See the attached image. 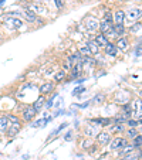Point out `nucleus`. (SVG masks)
<instances>
[{
	"label": "nucleus",
	"mask_w": 142,
	"mask_h": 160,
	"mask_svg": "<svg viewBox=\"0 0 142 160\" xmlns=\"http://www.w3.org/2000/svg\"><path fill=\"white\" fill-rule=\"evenodd\" d=\"M139 17H141V9H132L129 12H125L124 23H128L127 26H131L134 23H136V20L139 21Z\"/></svg>",
	"instance_id": "obj_1"
},
{
	"label": "nucleus",
	"mask_w": 142,
	"mask_h": 160,
	"mask_svg": "<svg viewBox=\"0 0 142 160\" xmlns=\"http://www.w3.org/2000/svg\"><path fill=\"white\" fill-rule=\"evenodd\" d=\"M128 139L127 138H122V136H118V138H114V139H111V142H109V149H111L112 152H118L119 149H122L125 145H128Z\"/></svg>",
	"instance_id": "obj_2"
},
{
	"label": "nucleus",
	"mask_w": 142,
	"mask_h": 160,
	"mask_svg": "<svg viewBox=\"0 0 142 160\" xmlns=\"http://www.w3.org/2000/svg\"><path fill=\"white\" fill-rule=\"evenodd\" d=\"M37 112L34 111V108L31 105H26L23 108V112H21V119L24 122H31L34 118H36Z\"/></svg>",
	"instance_id": "obj_3"
},
{
	"label": "nucleus",
	"mask_w": 142,
	"mask_h": 160,
	"mask_svg": "<svg viewBox=\"0 0 142 160\" xmlns=\"http://www.w3.org/2000/svg\"><path fill=\"white\" fill-rule=\"evenodd\" d=\"M4 26H6L9 30L14 31V30H18V28H21V26H23V21H21L20 18L9 17V18H6V21H4Z\"/></svg>",
	"instance_id": "obj_4"
},
{
	"label": "nucleus",
	"mask_w": 142,
	"mask_h": 160,
	"mask_svg": "<svg viewBox=\"0 0 142 160\" xmlns=\"http://www.w3.org/2000/svg\"><path fill=\"white\" fill-rule=\"evenodd\" d=\"M84 24H85V28H87L88 31H92L94 33V31L98 30V24H100V21L94 17V16H88V17H85Z\"/></svg>",
	"instance_id": "obj_5"
},
{
	"label": "nucleus",
	"mask_w": 142,
	"mask_h": 160,
	"mask_svg": "<svg viewBox=\"0 0 142 160\" xmlns=\"http://www.w3.org/2000/svg\"><path fill=\"white\" fill-rule=\"evenodd\" d=\"M95 139H97L98 146H107V145H109V142H111L112 138H111V133L103 130V132H100L97 136H95Z\"/></svg>",
	"instance_id": "obj_6"
},
{
	"label": "nucleus",
	"mask_w": 142,
	"mask_h": 160,
	"mask_svg": "<svg viewBox=\"0 0 142 160\" xmlns=\"http://www.w3.org/2000/svg\"><path fill=\"white\" fill-rule=\"evenodd\" d=\"M20 129H21V123H9V126H7V129H6V135L13 139V138L20 132Z\"/></svg>",
	"instance_id": "obj_7"
},
{
	"label": "nucleus",
	"mask_w": 142,
	"mask_h": 160,
	"mask_svg": "<svg viewBox=\"0 0 142 160\" xmlns=\"http://www.w3.org/2000/svg\"><path fill=\"white\" fill-rule=\"evenodd\" d=\"M115 47L118 48V51H119V50H121V51H127L128 47H129V41H128L127 37H119V38L117 40Z\"/></svg>",
	"instance_id": "obj_8"
},
{
	"label": "nucleus",
	"mask_w": 142,
	"mask_h": 160,
	"mask_svg": "<svg viewBox=\"0 0 142 160\" xmlns=\"http://www.w3.org/2000/svg\"><path fill=\"white\" fill-rule=\"evenodd\" d=\"M55 88V84L54 82H45V84H43L41 87H40V94L44 97V95H49L50 92H53Z\"/></svg>",
	"instance_id": "obj_9"
},
{
	"label": "nucleus",
	"mask_w": 142,
	"mask_h": 160,
	"mask_svg": "<svg viewBox=\"0 0 142 160\" xmlns=\"http://www.w3.org/2000/svg\"><path fill=\"white\" fill-rule=\"evenodd\" d=\"M26 9H29V10H31L33 13H47V9H44V6H41L40 3H30V4H27V7Z\"/></svg>",
	"instance_id": "obj_10"
},
{
	"label": "nucleus",
	"mask_w": 142,
	"mask_h": 160,
	"mask_svg": "<svg viewBox=\"0 0 142 160\" xmlns=\"http://www.w3.org/2000/svg\"><path fill=\"white\" fill-rule=\"evenodd\" d=\"M90 122H91V123H97V126L105 128V126H109L112 121L109 118H94V119H91Z\"/></svg>",
	"instance_id": "obj_11"
},
{
	"label": "nucleus",
	"mask_w": 142,
	"mask_h": 160,
	"mask_svg": "<svg viewBox=\"0 0 142 160\" xmlns=\"http://www.w3.org/2000/svg\"><path fill=\"white\" fill-rule=\"evenodd\" d=\"M112 26H114L112 23H109V21H107V20H104V18H103V20L100 21V24H98V30L101 31V34H105L107 31L111 30Z\"/></svg>",
	"instance_id": "obj_12"
},
{
	"label": "nucleus",
	"mask_w": 142,
	"mask_h": 160,
	"mask_svg": "<svg viewBox=\"0 0 142 160\" xmlns=\"http://www.w3.org/2000/svg\"><path fill=\"white\" fill-rule=\"evenodd\" d=\"M104 50H105V52L109 55V57H117V54H118V48L115 47V44L114 42H108V44L104 47Z\"/></svg>",
	"instance_id": "obj_13"
},
{
	"label": "nucleus",
	"mask_w": 142,
	"mask_h": 160,
	"mask_svg": "<svg viewBox=\"0 0 142 160\" xmlns=\"http://www.w3.org/2000/svg\"><path fill=\"white\" fill-rule=\"evenodd\" d=\"M112 18H115V24H124V18H125V12L124 10H117L112 16Z\"/></svg>",
	"instance_id": "obj_14"
},
{
	"label": "nucleus",
	"mask_w": 142,
	"mask_h": 160,
	"mask_svg": "<svg viewBox=\"0 0 142 160\" xmlns=\"http://www.w3.org/2000/svg\"><path fill=\"white\" fill-rule=\"evenodd\" d=\"M118 160H141V152H131L125 156H121Z\"/></svg>",
	"instance_id": "obj_15"
},
{
	"label": "nucleus",
	"mask_w": 142,
	"mask_h": 160,
	"mask_svg": "<svg viewBox=\"0 0 142 160\" xmlns=\"http://www.w3.org/2000/svg\"><path fill=\"white\" fill-rule=\"evenodd\" d=\"M88 102H90L91 105H101V103L105 102V95H104L103 92H100V94H97L91 101H88Z\"/></svg>",
	"instance_id": "obj_16"
},
{
	"label": "nucleus",
	"mask_w": 142,
	"mask_h": 160,
	"mask_svg": "<svg viewBox=\"0 0 142 160\" xmlns=\"http://www.w3.org/2000/svg\"><path fill=\"white\" fill-rule=\"evenodd\" d=\"M21 14H23V17H24L27 21H30V23H34V21H36V18H37L36 13H33L31 10H29V9H24Z\"/></svg>",
	"instance_id": "obj_17"
},
{
	"label": "nucleus",
	"mask_w": 142,
	"mask_h": 160,
	"mask_svg": "<svg viewBox=\"0 0 142 160\" xmlns=\"http://www.w3.org/2000/svg\"><path fill=\"white\" fill-rule=\"evenodd\" d=\"M87 48L90 50V52H91V54H98V52L101 51L100 45H98L97 42L94 41V40H92V41H88V42H87Z\"/></svg>",
	"instance_id": "obj_18"
},
{
	"label": "nucleus",
	"mask_w": 142,
	"mask_h": 160,
	"mask_svg": "<svg viewBox=\"0 0 142 160\" xmlns=\"http://www.w3.org/2000/svg\"><path fill=\"white\" fill-rule=\"evenodd\" d=\"M94 41L97 42V44L100 45V47H105V45L109 42V40L107 38V37L104 36V34H101V33H100V34H98V36H95V38H94Z\"/></svg>",
	"instance_id": "obj_19"
},
{
	"label": "nucleus",
	"mask_w": 142,
	"mask_h": 160,
	"mask_svg": "<svg viewBox=\"0 0 142 160\" xmlns=\"http://www.w3.org/2000/svg\"><path fill=\"white\" fill-rule=\"evenodd\" d=\"M98 133H100V130L97 129V126H85V135H87V138L92 139L94 136H97Z\"/></svg>",
	"instance_id": "obj_20"
},
{
	"label": "nucleus",
	"mask_w": 142,
	"mask_h": 160,
	"mask_svg": "<svg viewBox=\"0 0 142 160\" xmlns=\"http://www.w3.org/2000/svg\"><path fill=\"white\" fill-rule=\"evenodd\" d=\"M131 152H135V149H134V146L131 145V143H128V145H125L122 149H119V150H118V156H119V157L125 156V154L131 153Z\"/></svg>",
	"instance_id": "obj_21"
},
{
	"label": "nucleus",
	"mask_w": 142,
	"mask_h": 160,
	"mask_svg": "<svg viewBox=\"0 0 142 160\" xmlns=\"http://www.w3.org/2000/svg\"><path fill=\"white\" fill-rule=\"evenodd\" d=\"M121 132H125L124 125H118V123L109 125V132L108 133H121Z\"/></svg>",
	"instance_id": "obj_22"
},
{
	"label": "nucleus",
	"mask_w": 142,
	"mask_h": 160,
	"mask_svg": "<svg viewBox=\"0 0 142 160\" xmlns=\"http://www.w3.org/2000/svg\"><path fill=\"white\" fill-rule=\"evenodd\" d=\"M139 135V130H136V128H129V129L125 130V138L127 139H134Z\"/></svg>",
	"instance_id": "obj_23"
},
{
	"label": "nucleus",
	"mask_w": 142,
	"mask_h": 160,
	"mask_svg": "<svg viewBox=\"0 0 142 160\" xmlns=\"http://www.w3.org/2000/svg\"><path fill=\"white\" fill-rule=\"evenodd\" d=\"M7 126H9V121H7L6 115L0 116V132H6Z\"/></svg>",
	"instance_id": "obj_24"
},
{
	"label": "nucleus",
	"mask_w": 142,
	"mask_h": 160,
	"mask_svg": "<svg viewBox=\"0 0 142 160\" xmlns=\"http://www.w3.org/2000/svg\"><path fill=\"white\" fill-rule=\"evenodd\" d=\"M44 102H45V101H44V97H43V95H41V97H40L39 99H37L36 102H34V105H31V106H33V108H34V111H36V112H39L40 109L43 108V105H44Z\"/></svg>",
	"instance_id": "obj_25"
},
{
	"label": "nucleus",
	"mask_w": 142,
	"mask_h": 160,
	"mask_svg": "<svg viewBox=\"0 0 142 160\" xmlns=\"http://www.w3.org/2000/svg\"><path fill=\"white\" fill-rule=\"evenodd\" d=\"M50 121H51V118H43V119H40V121H36V122H34L33 126H34V128H44Z\"/></svg>",
	"instance_id": "obj_26"
},
{
	"label": "nucleus",
	"mask_w": 142,
	"mask_h": 160,
	"mask_svg": "<svg viewBox=\"0 0 142 160\" xmlns=\"http://www.w3.org/2000/svg\"><path fill=\"white\" fill-rule=\"evenodd\" d=\"M92 143H94V140L91 139V138H85V139L81 142V149H84V150H88V149L92 146Z\"/></svg>",
	"instance_id": "obj_27"
},
{
	"label": "nucleus",
	"mask_w": 142,
	"mask_h": 160,
	"mask_svg": "<svg viewBox=\"0 0 142 160\" xmlns=\"http://www.w3.org/2000/svg\"><path fill=\"white\" fill-rule=\"evenodd\" d=\"M134 142H132V146H134V149H136V152H141V142H142V138H141V135H138L136 138H134Z\"/></svg>",
	"instance_id": "obj_28"
},
{
	"label": "nucleus",
	"mask_w": 142,
	"mask_h": 160,
	"mask_svg": "<svg viewBox=\"0 0 142 160\" xmlns=\"http://www.w3.org/2000/svg\"><path fill=\"white\" fill-rule=\"evenodd\" d=\"M112 28H114V31L118 34V36H122V34L125 33V26L124 24H114Z\"/></svg>",
	"instance_id": "obj_29"
},
{
	"label": "nucleus",
	"mask_w": 142,
	"mask_h": 160,
	"mask_svg": "<svg viewBox=\"0 0 142 160\" xmlns=\"http://www.w3.org/2000/svg\"><path fill=\"white\" fill-rule=\"evenodd\" d=\"M7 121H9V123H21V119L17 118L16 115H6Z\"/></svg>",
	"instance_id": "obj_30"
},
{
	"label": "nucleus",
	"mask_w": 142,
	"mask_h": 160,
	"mask_svg": "<svg viewBox=\"0 0 142 160\" xmlns=\"http://www.w3.org/2000/svg\"><path fill=\"white\" fill-rule=\"evenodd\" d=\"M125 125L129 128H136L141 125V121H136V119H128L127 122H125Z\"/></svg>",
	"instance_id": "obj_31"
},
{
	"label": "nucleus",
	"mask_w": 142,
	"mask_h": 160,
	"mask_svg": "<svg viewBox=\"0 0 142 160\" xmlns=\"http://www.w3.org/2000/svg\"><path fill=\"white\" fill-rule=\"evenodd\" d=\"M78 51H80V54H82L84 57H91V52H90V50L87 48V45H84V47H78ZM81 55V57H82Z\"/></svg>",
	"instance_id": "obj_32"
},
{
	"label": "nucleus",
	"mask_w": 142,
	"mask_h": 160,
	"mask_svg": "<svg viewBox=\"0 0 142 160\" xmlns=\"http://www.w3.org/2000/svg\"><path fill=\"white\" fill-rule=\"evenodd\" d=\"M141 31V21H136L134 24H131V33H139Z\"/></svg>",
	"instance_id": "obj_33"
},
{
	"label": "nucleus",
	"mask_w": 142,
	"mask_h": 160,
	"mask_svg": "<svg viewBox=\"0 0 142 160\" xmlns=\"http://www.w3.org/2000/svg\"><path fill=\"white\" fill-rule=\"evenodd\" d=\"M104 36H105L108 40H109V38H114V40H115V38H118V34L114 31V28H111L109 31H107V33L104 34Z\"/></svg>",
	"instance_id": "obj_34"
},
{
	"label": "nucleus",
	"mask_w": 142,
	"mask_h": 160,
	"mask_svg": "<svg viewBox=\"0 0 142 160\" xmlns=\"http://www.w3.org/2000/svg\"><path fill=\"white\" fill-rule=\"evenodd\" d=\"M84 91H85V88H84V87H78V88H76V89L73 91V95H74V97H77V95L82 94Z\"/></svg>",
	"instance_id": "obj_35"
},
{
	"label": "nucleus",
	"mask_w": 142,
	"mask_h": 160,
	"mask_svg": "<svg viewBox=\"0 0 142 160\" xmlns=\"http://www.w3.org/2000/svg\"><path fill=\"white\" fill-rule=\"evenodd\" d=\"M55 97H57V94H54V95H53L51 98H50L49 101H47V105H45V108H47V109H49V108H51V106H53V102H54Z\"/></svg>",
	"instance_id": "obj_36"
},
{
	"label": "nucleus",
	"mask_w": 142,
	"mask_h": 160,
	"mask_svg": "<svg viewBox=\"0 0 142 160\" xmlns=\"http://www.w3.org/2000/svg\"><path fill=\"white\" fill-rule=\"evenodd\" d=\"M66 77V74H64V71H58V74H55V77H54V79L55 81H61V79Z\"/></svg>",
	"instance_id": "obj_37"
},
{
	"label": "nucleus",
	"mask_w": 142,
	"mask_h": 160,
	"mask_svg": "<svg viewBox=\"0 0 142 160\" xmlns=\"http://www.w3.org/2000/svg\"><path fill=\"white\" fill-rule=\"evenodd\" d=\"M54 4L57 6V9L60 10V9H63L64 7V3H63V0H54Z\"/></svg>",
	"instance_id": "obj_38"
},
{
	"label": "nucleus",
	"mask_w": 142,
	"mask_h": 160,
	"mask_svg": "<svg viewBox=\"0 0 142 160\" xmlns=\"http://www.w3.org/2000/svg\"><path fill=\"white\" fill-rule=\"evenodd\" d=\"M135 55H136V57H141V44H138V47H136V48H135Z\"/></svg>",
	"instance_id": "obj_39"
},
{
	"label": "nucleus",
	"mask_w": 142,
	"mask_h": 160,
	"mask_svg": "<svg viewBox=\"0 0 142 160\" xmlns=\"http://www.w3.org/2000/svg\"><path fill=\"white\" fill-rule=\"evenodd\" d=\"M66 126H67V123H66V122H64V123L61 125V126L58 128L57 130H54V132H53V135H55V133H58V132H60V130H63V129H64V128H66Z\"/></svg>",
	"instance_id": "obj_40"
},
{
	"label": "nucleus",
	"mask_w": 142,
	"mask_h": 160,
	"mask_svg": "<svg viewBox=\"0 0 142 160\" xmlns=\"http://www.w3.org/2000/svg\"><path fill=\"white\" fill-rule=\"evenodd\" d=\"M64 139H66V140H71V139H73V138H71V132L66 133V136H64Z\"/></svg>",
	"instance_id": "obj_41"
},
{
	"label": "nucleus",
	"mask_w": 142,
	"mask_h": 160,
	"mask_svg": "<svg viewBox=\"0 0 142 160\" xmlns=\"http://www.w3.org/2000/svg\"><path fill=\"white\" fill-rule=\"evenodd\" d=\"M76 82H78V84H82V82H84V78H78Z\"/></svg>",
	"instance_id": "obj_42"
},
{
	"label": "nucleus",
	"mask_w": 142,
	"mask_h": 160,
	"mask_svg": "<svg viewBox=\"0 0 142 160\" xmlns=\"http://www.w3.org/2000/svg\"><path fill=\"white\" fill-rule=\"evenodd\" d=\"M44 2H45V0H34V3H40V4L44 3Z\"/></svg>",
	"instance_id": "obj_43"
},
{
	"label": "nucleus",
	"mask_w": 142,
	"mask_h": 160,
	"mask_svg": "<svg viewBox=\"0 0 142 160\" xmlns=\"http://www.w3.org/2000/svg\"><path fill=\"white\" fill-rule=\"evenodd\" d=\"M4 2H6V0H0V6H3V4H4Z\"/></svg>",
	"instance_id": "obj_44"
},
{
	"label": "nucleus",
	"mask_w": 142,
	"mask_h": 160,
	"mask_svg": "<svg viewBox=\"0 0 142 160\" xmlns=\"http://www.w3.org/2000/svg\"><path fill=\"white\" fill-rule=\"evenodd\" d=\"M2 36H3V34H2V33H0V42H2V41H3V37H2Z\"/></svg>",
	"instance_id": "obj_45"
},
{
	"label": "nucleus",
	"mask_w": 142,
	"mask_h": 160,
	"mask_svg": "<svg viewBox=\"0 0 142 160\" xmlns=\"http://www.w3.org/2000/svg\"><path fill=\"white\" fill-rule=\"evenodd\" d=\"M136 2H141V0H136Z\"/></svg>",
	"instance_id": "obj_46"
}]
</instances>
